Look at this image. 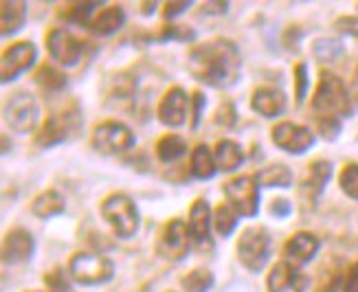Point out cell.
I'll use <instances>...</instances> for the list:
<instances>
[{"label": "cell", "mask_w": 358, "mask_h": 292, "mask_svg": "<svg viewBox=\"0 0 358 292\" xmlns=\"http://www.w3.org/2000/svg\"><path fill=\"white\" fill-rule=\"evenodd\" d=\"M217 172L213 154L207 145H196L192 152V176L198 180H209Z\"/></svg>", "instance_id": "obj_24"}, {"label": "cell", "mask_w": 358, "mask_h": 292, "mask_svg": "<svg viewBox=\"0 0 358 292\" xmlns=\"http://www.w3.org/2000/svg\"><path fill=\"white\" fill-rule=\"evenodd\" d=\"M313 108L319 117H336L352 115V101L345 84L336 75L323 71L317 84V92L313 97Z\"/></svg>", "instance_id": "obj_2"}, {"label": "cell", "mask_w": 358, "mask_h": 292, "mask_svg": "<svg viewBox=\"0 0 358 292\" xmlns=\"http://www.w3.org/2000/svg\"><path fill=\"white\" fill-rule=\"evenodd\" d=\"M255 180H257V184H264V187H290L292 172L284 163H273L268 167L259 169Z\"/></svg>", "instance_id": "obj_26"}, {"label": "cell", "mask_w": 358, "mask_h": 292, "mask_svg": "<svg viewBox=\"0 0 358 292\" xmlns=\"http://www.w3.org/2000/svg\"><path fill=\"white\" fill-rule=\"evenodd\" d=\"M213 159H215L217 169H222V172H233V169H238L242 165L244 152L236 141H231V138H222V141H217V145H215Z\"/></svg>", "instance_id": "obj_23"}, {"label": "cell", "mask_w": 358, "mask_h": 292, "mask_svg": "<svg viewBox=\"0 0 358 292\" xmlns=\"http://www.w3.org/2000/svg\"><path fill=\"white\" fill-rule=\"evenodd\" d=\"M202 108H205V97H202V92H194V123H192L194 128L198 126V119L202 115Z\"/></svg>", "instance_id": "obj_43"}, {"label": "cell", "mask_w": 358, "mask_h": 292, "mask_svg": "<svg viewBox=\"0 0 358 292\" xmlns=\"http://www.w3.org/2000/svg\"><path fill=\"white\" fill-rule=\"evenodd\" d=\"M36 242L27 228H11L3 240V261L5 264H22L34 257Z\"/></svg>", "instance_id": "obj_16"}, {"label": "cell", "mask_w": 358, "mask_h": 292, "mask_svg": "<svg viewBox=\"0 0 358 292\" xmlns=\"http://www.w3.org/2000/svg\"><path fill=\"white\" fill-rule=\"evenodd\" d=\"M27 292H38V290H27Z\"/></svg>", "instance_id": "obj_45"}, {"label": "cell", "mask_w": 358, "mask_h": 292, "mask_svg": "<svg viewBox=\"0 0 358 292\" xmlns=\"http://www.w3.org/2000/svg\"><path fill=\"white\" fill-rule=\"evenodd\" d=\"M229 3H205L202 13H227Z\"/></svg>", "instance_id": "obj_44"}, {"label": "cell", "mask_w": 358, "mask_h": 292, "mask_svg": "<svg viewBox=\"0 0 358 292\" xmlns=\"http://www.w3.org/2000/svg\"><path fill=\"white\" fill-rule=\"evenodd\" d=\"M44 284L46 288H49V292H73L71 290V284L66 279V275L62 268H55L51 272H46L44 275Z\"/></svg>", "instance_id": "obj_34"}, {"label": "cell", "mask_w": 358, "mask_h": 292, "mask_svg": "<svg viewBox=\"0 0 358 292\" xmlns=\"http://www.w3.org/2000/svg\"><path fill=\"white\" fill-rule=\"evenodd\" d=\"M306 288H308L306 275L299 272L297 266L288 264V261H279V264H275L266 277L268 292H306Z\"/></svg>", "instance_id": "obj_14"}, {"label": "cell", "mask_w": 358, "mask_h": 292, "mask_svg": "<svg viewBox=\"0 0 358 292\" xmlns=\"http://www.w3.org/2000/svg\"><path fill=\"white\" fill-rule=\"evenodd\" d=\"M46 49H49L51 57L62 66H75L82 59L84 53V42L77 40L66 29H53L46 36Z\"/></svg>", "instance_id": "obj_12"}, {"label": "cell", "mask_w": 358, "mask_h": 292, "mask_svg": "<svg viewBox=\"0 0 358 292\" xmlns=\"http://www.w3.org/2000/svg\"><path fill=\"white\" fill-rule=\"evenodd\" d=\"M286 95L282 90L277 88H271V86H262L253 92L251 97V108L266 119H273V117H279L286 112Z\"/></svg>", "instance_id": "obj_19"}, {"label": "cell", "mask_w": 358, "mask_h": 292, "mask_svg": "<svg viewBox=\"0 0 358 292\" xmlns=\"http://www.w3.org/2000/svg\"><path fill=\"white\" fill-rule=\"evenodd\" d=\"M299 38H301V29L290 27L286 34H284V44L288 46V49H297V46H299Z\"/></svg>", "instance_id": "obj_42"}, {"label": "cell", "mask_w": 358, "mask_h": 292, "mask_svg": "<svg viewBox=\"0 0 358 292\" xmlns=\"http://www.w3.org/2000/svg\"><path fill=\"white\" fill-rule=\"evenodd\" d=\"M180 284L187 292H209L215 284V277L205 268H196L189 275H185Z\"/></svg>", "instance_id": "obj_29"}, {"label": "cell", "mask_w": 358, "mask_h": 292, "mask_svg": "<svg viewBox=\"0 0 358 292\" xmlns=\"http://www.w3.org/2000/svg\"><path fill=\"white\" fill-rule=\"evenodd\" d=\"M290 211H292V205H290V200H286V198H277L275 203L271 205V213H273V215H277L279 220L288 218Z\"/></svg>", "instance_id": "obj_39"}, {"label": "cell", "mask_w": 358, "mask_h": 292, "mask_svg": "<svg viewBox=\"0 0 358 292\" xmlns=\"http://www.w3.org/2000/svg\"><path fill=\"white\" fill-rule=\"evenodd\" d=\"M236 119H238L236 108H233V103H229V101L222 103L220 110H217V115H215V123H220V126H224V128L236 126Z\"/></svg>", "instance_id": "obj_37"}, {"label": "cell", "mask_w": 358, "mask_h": 292, "mask_svg": "<svg viewBox=\"0 0 358 292\" xmlns=\"http://www.w3.org/2000/svg\"><path fill=\"white\" fill-rule=\"evenodd\" d=\"M36 57H38V49L34 42L11 44L3 53V61H0V80L5 84L15 80L20 73H24L27 68L36 64Z\"/></svg>", "instance_id": "obj_13"}, {"label": "cell", "mask_w": 358, "mask_h": 292, "mask_svg": "<svg viewBox=\"0 0 358 292\" xmlns=\"http://www.w3.org/2000/svg\"><path fill=\"white\" fill-rule=\"evenodd\" d=\"M101 215L113 226L115 233L123 240L132 238L138 231V209L134 200L126 194L108 196L101 203Z\"/></svg>", "instance_id": "obj_4"}, {"label": "cell", "mask_w": 358, "mask_h": 292, "mask_svg": "<svg viewBox=\"0 0 358 292\" xmlns=\"http://www.w3.org/2000/svg\"><path fill=\"white\" fill-rule=\"evenodd\" d=\"M82 130V112L75 103L64 108V110L53 112L44 121V126L36 134V145L38 147H53L57 143L71 141Z\"/></svg>", "instance_id": "obj_3"}, {"label": "cell", "mask_w": 358, "mask_h": 292, "mask_svg": "<svg viewBox=\"0 0 358 292\" xmlns=\"http://www.w3.org/2000/svg\"><path fill=\"white\" fill-rule=\"evenodd\" d=\"M213 224H215L217 233L222 238H229L233 233V228L238 226V213L233 211L231 205H217L215 215H213Z\"/></svg>", "instance_id": "obj_31"}, {"label": "cell", "mask_w": 358, "mask_h": 292, "mask_svg": "<svg viewBox=\"0 0 358 292\" xmlns=\"http://www.w3.org/2000/svg\"><path fill=\"white\" fill-rule=\"evenodd\" d=\"M317 130L325 141H334L341 132V123L336 117H317Z\"/></svg>", "instance_id": "obj_36"}, {"label": "cell", "mask_w": 358, "mask_h": 292, "mask_svg": "<svg viewBox=\"0 0 358 292\" xmlns=\"http://www.w3.org/2000/svg\"><path fill=\"white\" fill-rule=\"evenodd\" d=\"M189 7H192L189 0H182V3H167V5H165V11H163V15L169 20V18H174V15H178V13H182V11H187Z\"/></svg>", "instance_id": "obj_40"}, {"label": "cell", "mask_w": 358, "mask_h": 292, "mask_svg": "<svg viewBox=\"0 0 358 292\" xmlns=\"http://www.w3.org/2000/svg\"><path fill=\"white\" fill-rule=\"evenodd\" d=\"M271 257V235L264 226H248L242 231L238 240V259L240 264L251 270L259 272Z\"/></svg>", "instance_id": "obj_6"}, {"label": "cell", "mask_w": 358, "mask_h": 292, "mask_svg": "<svg viewBox=\"0 0 358 292\" xmlns=\"http://www.w3.org/2000/svg\"><path fill=\"white\" fill-rule=\"evenodd\" d=\"M338 184L350 198L358 200V163H350L343 167V172L338 176Z\"/></svg>", "instance_id": "obj_33"}, {"label": "cell", "mask_w": 358, "mask_h": 292, "mask_svg": "<svg viewBox=\"0 0 358 292\" xmlns=\"http://www.w3.org/2000/svg\"><path fill=\"white\" fill-rule=\"evenodd\" d=\"M187 68L198 82L211 88H229L240 80L242 53L231 40H211L192 49Z\"/></svg>", "instance_id": "obj_1"}, {"label": "cell", "mask_w": 358, "mask_h": 292, "mask_svg": "<svg viewBox=\"0 0 358 292\" xmlns=\"http://www.w3.org/2000/svg\"><path fill=\"white\" fill-rule=\"evenodd\" d=\"M187 154V143L185 138L178 134H165L163 138H159L157 143V159L161 163H176L180 156Z\"/></svg>", "instance_id": "obj_27"}, {"label": "cell", "mask_w": 358, "mask_h": 292, "mask_svg": "<svg viewBox=\"0 0 358 292\" xmlns=\"http://www.w3.org/2000/svg\"><path fill=\"white\" fill-rule=\"evenodd\" d=\"M308 66L303 61H299L297 66H294V95H297V103H303L306 99V92H308Z\"/></svg>", "instance_id": "obj_35"}, {"label": "cell", "mask_w": 358, "mask_h": 292, "mask_svg": "<svg viewBox=\"0 0 358 292\" xmlns=\"http://www.w3.org/2000/svg\"><path fill=\"white\" fill-rule=\"evenodd\" d=\"M69 275L82 286H99L115 277V264L106 255L75 253L69 261Z\"/></svg>", "instance_id": "obj_5"}, {"label": "cell", "mask_w": 358, "mask_h": 292, "mask_svg": "<svg viewBox=\"0 0 358 292\" xmlns=\"http://www.w3.org/2000/svg\"><path fill=\"white\" fill-rule=\"evenodd\" d=\"M231 207L244 218H255L259 211V184L253 176H236L224 184Z\"/></svg>", "instance_id": "obj_9"}, {"label": "cell", "mask_w": 358, "mask_h": 292, "mask_svg": "<svg viewBox=\"0 0 358 292\" xmlns=\"http://www.w3.org/2000/svg\"><path fill=\"white\" fill-rule=\"evenodd\" d=\"M343 290L345 292H358V261H356V264H352V268L348 270Z\"/></svg>", "instance_id": "obj_41"}, {"label": "cell", "mask_w": 358, "mask_h": 292, "mask_svg": "<svg viewBox=\"0 0 358 292\" xmlns=\"http://www.w3.org/2000/svg\"><path fill=\"white\" fill-rule=\"evenodd\" d=\"M271 138L277 147H282L288 154H303L315 145V134L306 126H297L292 121L277 123L271 132Z\"/></svg>", "instance_id": "obj_11"}, {"label": "cell", "mask_w": 358, "mask_h": 292, "mask_svg": "<svg viewBox=\"0 0 358 292\" xmlns=\"http://www.w3.org/2000/svg\"><path fill=\"white\" fill-rule=\"evenodd\" d=\"M36 84L44 90V92H62L66 88V75L62 73L55 66L44 64L36 71Z\"/></svg>", "instance_id": "obj_28"}, {"label": "cell", "mask_w": 358, "mask_h": 292, "mask_svg": "<svg viewBox=\"0 0 358 292\" xmlns=\"http://www.w3.org/2000/svg\"><path fill=\"white\" fill-rule=\"evenodd\" d=\"M187 105H189V97H187V92L182 88L176 86L163 95V99L157 108V117L163 126L178 128L187 119Z\"/></svg>", "instance_id": "obj_15"}, {"label": "cell", "mask_w": 358, "mask_h": 292, "mask_svg": "<svg viewBox=\"0 0 358 292\" xmlns=\"http://www.w3.org/2000/svg\"><path fill=\"white\" fill-rule=\"evenodd\" d=\"M189 244H192V235L187 231L185 222L174 218L161 228L157 240V255L167 261H178L189 253Z\"/></svg>", "instance_id": "obj_10"}, {"label": "cell", "mask_w": 358, "mask_h": 292, "mask_svg": "<svg viewBox=\"0 0 358 292\" xmlns=\"http://www.w3.org/2000/svg\"><path fill=\"white\" fill-rule=\"evenodd\" d=\"M97 7H101V3H75V5H69V9L62 13L69 22H75V24H88L90 22V13L95 11Z\"/></svg>", "instance_id": "obj_32"}, {"label": "cell", "mask_w": 358, "mask_h": 292, "mask_svg": "<svg viewBox=\"0 0 358 292\" xmlns=\"http://www.w3.org/2000/svg\"><path fill=\"white\" fill-rule=\"evenodd\" d=\"M134 132L126 126V123L108 119L101 121L92 130V147L101 154H121L128 152L134 145Z\"/></svg>", "instance_id": "obj_7"}, {"label": "cell", "mask_w": 358, "mask_h": 292, "mask_svg": "<svg viewBox=\"0 0 358 292\" xmlns=\"http://www.w3.org/2000/svg\"><path fill=\"white\" fill-rule=\"evenodd\" d=\"M319 251V238L308 233V231H301V233H294L286 244H284V255L286 261L292 266H301L308 264Z\"/></svg>", "instance_id": "obj_18"}, {"label": "cell", "mask_w": 358, "mask_h": 292, "mask_svg": "<svg viewBox=\"0 0 358 292\" xmlns=\"http://www.w3.org/2000/svg\"><path fill=\"white\" fill-rule=\"evenodd\" d=\"M336 29L341 31V34L352 36L358 40V15H341V18L336 20Z\"/></svg>", "instance_id": "obj_38"}, {"label": "cell", "mask_w": 358, "mask_h": 292, "mask_svg": "<svg viewBox=\"0 0 358 292\" xmlns=\"http://www.w3.org/2000/svg\"><path fill=\"white\" fill-rule=\"evenodd\" d=\"M211 207L207 200H194L189 209V233L202 251L211 249Z\"/></svg>", "instance_id": "obj_17"}, {"label": "cell", "mask_w": 358, "mask_h": 292, "mask_svg": "<svg viewBox=\"0 0 358 292\" xmlns=\"http://www.w3.org/2000/svg\"><path fill=\"white\" fill-rule=\"evenodd\" d=\"M40 119V105L38 99L29 92H15L13 97L7 99L5 103V123L20 134H27L36 130Z\"/></svg>", "instance_id": "obj_8"}, {"label": "cell", "mask_w": 358, "mask_h": 292, "mask_svg": "<svg viewBox=\"0 0 358 292\" xmlns=\"http://www.w3.org/2000/svg\"><path fill=\"white\" fill-rule=\"evenodd\" d=\"M313 53H315V57L319 61H336L341 55L345 53V46H343V42H338V40L321 38V40H315Z\"/></svg>", "instance_id": "obj_30"}, {"label": "cell", "mask_w": 358, "mask_h": 292, "mask_svg": "<svg viewBox=\"0 0 358 292\" xmlns=\"http://www.w3.org/2000/svg\"><path fill=\"white\" fill-rule=\"evenodd\" d=\"M27 20V3L24 0H3L0 3V36L7 38L20 31Z\"/></svg>", "instance_id": "obj_20"}, {"label": "cell", "mask_w": 358, "mask_h": 292, "mask_svg": "<svg viewBox=\"0 0 358 292\" xmlns=\"http://www.w3.org/2000/svg\"><path fill=\"white\" fill-rule=\"evenodd\" d=\"M330 176H332V165L328 161H315V163H310L308 176L303 180V196L315 203V200L321 196V191L325 189V184H328Z\"/></svg>", "instance_id": "obj_21"}, {"label": "cell", "mask_w": 358, "mask_h": 292, "mask_svg": "<svg viewBox=\"0 0 358 292\" xmlns=\"http://www.w3.org/2000/svg\"><path fill=\"white\" fill-rule=\"evenodd\" d=\"M123 24H126V11H123L119 5L106 7L97 18L92 20V29H95L99 36H110L115 31H119Z\"/></svg>", "instance_id": "obj_25"}, {"label": "cell", "mask_w": 358, "mask_h": 292, "mask_svg": "<svg viewBox=\"0 0 358 292\" xmlns=\"http://www.w3.org/2000/svg\"><path fill=\"white\" fill-rule=\"evenodd\" d=\"M31 211H34L36 218L49 220V218H53V215H62V213H64L66 211V203H64V198H62L59 191L49 189V191H42L34 200V205H31Z\"/></svg>", "instance_id": "obj_22"}]
</instances>
